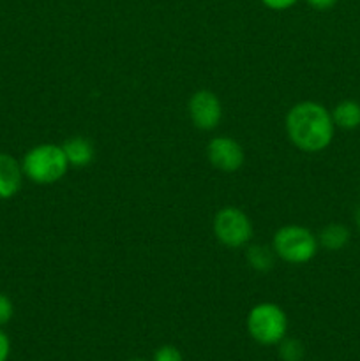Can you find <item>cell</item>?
<instances>
[{"label":"cell","mask_w":360,"mask_h":361,"mask_svg":"<svg viewBox=\"0 0 360 361\" xmlns=\"http://www.w3.org/2000/svg\"><path fill=\"white\" fill-rule=\"evenodd\" d=\"M334 120L327 108L318 102L304 101L293 106L286 115V133L289 141L304 152H321L334 137Z\"/></svg>","instance_id":"cell-1"},{"label":"cell","mask_w":360,"mask_h":361,"mask_svg":"<svg viewBox=\"0 0 360 361\" xmlns=\"http://www.w3.org/2000/svg\"><path fill=\"white\" fill-rule=\"evenodd\" d=\"M69 162L60 145L42 143L30 148L21 161V169L28 180L39 185L55 183L67 173Z\"/></svg>","instance_id":"cell-2"},{"label":"cell","mask_w":360,"mask_h":361,"mask_svg":"<svg viewBox=\"0 0 360 361\" xmlns=\"http://www.w3.org/2000/svg\"><path fill=\"white\" fill-rule=\"evenodd\" d=\"M288 317L275 303H258L247 314V331L261 345H275L286 337Z\"/></svg>","instance_id":"cell-3"},{"label":"cell","mask_w":360,"mask_h":361,"mask_svg":"<svg viewBox=\"0 0 360 361\" xmlns=\"http://www.w3.org/2000/svg\"><path fill=\"white\" fill-rule=\"evenodd\" d=\"M272 249L286 263L304 264L316 256L318 240L302 226H284L274 235Z\"/></svg>","instance_id":"cell-4"},{"label":"cell","mask_w":360,"mask_h":361,"mask_svg":"<svg viewBox=\"0 0 360 361\" xmlns=\"http://www.w3.org/2000/svg\"><path fill=\"white\" fill-rule=\"evenodd\" d=\"M215 238L229 249H239L249 243L253 236L251 219L240 208L226 207L215 214L214 217Z\"/></svg>","instance_id":"cell-5"},{"label":"cell","mask_w":360,"mask_h":361,"mask_svg":"<svg viewBox=\"0 0 360 361\" xmlns=\"http://www.w3.org/2000/svg\"><path fill=\"white\" fill-rule=\"evenodd\" d=\"M189 116L201 130H212L222 118V104L210 90H200L189 99Z\"/></svg>","instance_id":"cell-6"},{"label":"cell","mask_w":360,"mask_h":361,"mask_svg":"<svg viewBox=\"0 0 360 361\" xmlns=\"http://www.w3.org/2000/svg\"><path fill=\"white\" fill-rule=\"evenodd\" d=\"M207 157L215 169L224 173H233L242 168L244 150L229 136L212 137L207 145Z\"/></svg>","instance_id":"cell-7"},{"label":"cell","mask_w":360,"mask_h":361,"mask_svg":"<svg viewBox=\"0 0 360 361\" xmlns=\"http://www.w3.org/2000/svg\"><path fill=\"white\" fill-rule=\"evenodd\" d=\"M23 169L14 157L0 154V200H9L16 196L21 189Z\"/></svg>","instance_id":"cell-8"},{"label":"cell","mask_w":360,"mask_h":361,"mask_svg":"<svg viewBox=\"0 0 360 361\" xmlns=\"http://www.w3.org/2000/svg\"><path fill=\"white\" fill-rule=\"evenodd\" d=\"M60 147H62L64 154H66L69 166H74V168H85V166H88L94 161V147H92V143L87 137L73 136L64 141Z\"/></svg>","instance_id":"cell-9"},{"label":"cell","mask_w":360,"mask_h":361,"mask_svg":"<svg viewBox=\"0 0 360 361\" xmlns=\"http://www.w3.org/2000/svg\"><path fill=\"white\" fill-rule=\"evenodd\" d=\"M330 115L334 126L341 129H356L360 126V104L355 101L339 102Z\"/></svg>","instance_id":"cell-10"},{"label":"cell","mask_w":360,"mask_h":361,"mask_svg":"<svg viewBox=\"0 0 360 361\" xmlns=\"http://www.w3.org/2000/svg\"><path fill=\"white\" fill-rule=\"evenodd\" d=\"M318 240L327 250H341L349 242V231L342 224H328L321 229Z\"/></svg>","instance_id":"cell-11"},{"label":"cell","mask_w":360,"mask_h":361,"mask_svg":"<svg viewBox=\"0 0 360 361\" xmlns=\"http://www.w3.org/2000/svg\"><path fill=\"white\" fill-rule=\"evenodd\" d=\"M247 263L256 271H268L274 267V254L263 245H251L246 252Z\"/></svg>","instance_id":"cell-12"},{"label":"cell","mask_w":360,"mask_h":361,"mask_svg":"<svg viewBox=\"0 0 360 361\" xmlns=\"http://www.w3.org/2000/svg\"><path fill=\"white\" fill-rule=\"evenodd\" d=\"M279 356L282 361H302L304 345L296 338H282L279 342Z\"/></svg>","instance_id":"cell-13"},{"label":"cell","mask_w":360,"mask_h":361,"mask_svg":"<svg viewBox=\"0 0 360 361\" xmlns=\"http://www.w3.org/2000/svg\"><path fill=\"white\" fill-rule=\"evenodd\" d=\"M154 361H184L182 360V353L179 351L173 345H162L155 351L154 355Z\"/></svg>","instance_id":"cell-14"},{"label":"cell","mask_w":360,"mask_h":361,"mask_svg":"<svg viewBox=\"0 0 360 361\" xmlns=\"http://www.w3.org/2000/svg\"><path fill=\"white\" fill-rule=\"evenodd\" d=\"M14 314L13 302L9 300V296H6L4 293H0V326L7 324L11 321Z\"/></svg>","instance_id":"cell-15"},{"label":"cell","mask_w":360,"mask_h":361,"mask_svg":"<svg viewBox=\"0 0 360 361\" xmlns=\"http://www.w3.org/2000/svg\"><path fill=\"white\" fill-rule=\"evenodd\" d=\"M268 9H274V11H284L289 9L292 6H295L299 0H261Z\"/></svg>","instance_id":"cell-16"},{"label":"cell","mask_w":360,"mask_h":361,"mask_svg":"<svg viewBox=\"0 0 360 361\" xmlns=\"http://www.w3.org/2000/svg\"><path fill=\"white\" fill-rule=\"evenodd\" d=\"M11 353V342L9 337L0 330V361H7Z\"/></svg>","instance_id":"cell-17"},{"label":"cell","mask_w":360,"mask_h":361,"mask_svg":"<svg viewBox=\"0 0 360 361\" xmlns=\"http://www.w3.org/2000/svg\"><path fill=\"white\" fill-rule=\"evenodd\" d=\"M306 2L309 4L311 7H314V9L327 11V9H330V7H334L337 0H306Z\"/></svg>","instance_id":"cell-18"},{"label":"cell","mask_w":360,"mask_h":361,"mask_svg":"<svg viewBox=\"0 0 360 361\" xmlns=\"http://www.w3.org/2000/svg\"><path fill=\"white\" fill-rule=\"evenodd\" d=\"M355 222H356V226H359V229H360V208L356 210V214H355Z\"/></svg>","instance_id":"cell-19"},{"label":"cell","mask_w":360,"mask_h":361,"mask_svg":"<svg viewBox=\"0 0 360 361\" xmlns=\"http://www.w3.org/2000/svg\"><path fill=\"white\" fill-rule=\"evenodd\" d=\"M131 361H145V360H131Z\"/></svg>","instance_id":"cell-20"}]
</instances>
